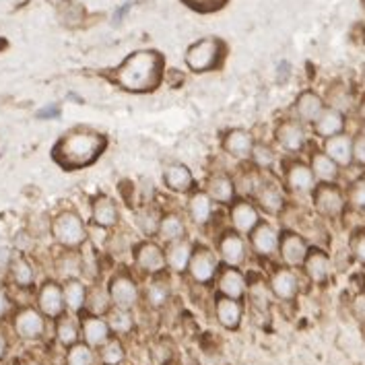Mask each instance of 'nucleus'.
Masks as SVG:
<instances>
[{
    "label": "nucleus",
    "instance_id": "obj_1",
    "mask_svg": "<svg viewBox=\"0 0 365 365\" xmlns=\"http://www.w3.org/2000/svg\"><path fill=\"white\" fill-rule=\"evenodd\" d=\"M108 149V136L91 128H75L56 140L52 159L62 170H85Z\"/></svg>",
    "mask_w": 365,
    "mask_h": 365
},
{
    "label": "nucleus",
    "instance_id": "obj_2",
    "mask_svg": "<svg viewBox=\"0 0 365 365\" xmlns=\"http://www.w3.org/2000/svg\"><path fill=\"white\" fill-rule=\"evenodd\" d=\"M163 75V58L153 50L133 52L114 73L118 87L130 93H147L159 87Z\"/></svg>",
    "mask_w": 365,
    "mask_h": 365
},
{
    "label": "nucleus",
    "instance_id": "obj_3",
    "mask_svg": "<svg viewBox=\"0 0 365 365\" xmlns=\"http://www.w3.org/2000/svg\"><path fill=\"white\" fill-rule=\"evenodd\" d=\"M50 233L56 240L58 246L66 250H77L87 242V227L85 221L75 211H62L50 223Z\"/></svg>",
    "mask_w": 365,
    "mask_h": 365
},
{
    "label": "nucleus",
    "instance_id": "obj_4",
    "mask_svg": "<svg viewBox=\"0 0 365 365\" xmlns=\"http://www.w3.org/2000/svg\"><path fill=\"white\" fill-rule=\"evenodd\" d=\"M223 52H225V46H223L221 39H200V41H196L188 48L186 64H188V68L192 73H207V71H212V68H217L221 64Z\"/></svg>",
    "mask_w": 365,
    "mask_h": 365
},
{
    "label": "nucleus",
    "instance_id": "obj_5",
    "mask_svg": "<svg viewBox=\"0 0 365 365\" xmlns=\"http://www.w3.org/2000/svg\"><path fill=\"white\" fill-rule=\"evenodd\" d=\"M312 200L316 212L328 219L341 217L346 205L345 192L336 184H324V182L316 184V188L312 190Z\"/></svg>",
    "mask_w": 365,
    "mask_h": 365
},
{
    "label": "nucleus",
    "instance_id": "obj_6",
    "mask_svg": "<svg viewBox=\"0 0 365 365\" xmlns=\"http://www.w3.org/2000/svg\"><path fill=\"white\" fill-rule=\"evenodd\" d=\"M106 289H108L112 308L133 309L138 304V299H140L138 283L128 272H115Z\"/></svg>",
    "mask_w": 365,
    "mask_h": 365
},
{
    "label": "nucleus",
    "instance_id": "obj_7",
    "mask_svg": "<svg viewBox=\"0 0 365 365\" xmlns=\"http://www.w3.org/2000/svg\"><path fill=\"white\" fill-rule=\"evenodd\" d=\"M186 272L190 274L194 283L198 285H211L219 272V260L217 256L212 254L207 246H200V244H194L192 256H190V262H188V269Z\"/></svg>",
    "mask_w": 365,
    "mask_h": 365
},
{
    "label": "nucleus",
    "instance_id": "obj_8",
    "mask_svg": "<svg viewBox=\"0 0 365 365\" xmlns=\"http://www.w3.org/2000/svg\"><path fill=\"white\" fill-rule=\"evenodd\" d=\"M13 330L21 341H39L46 334V318L38 308L25 306L13 316Z\"/></svg>",
    "mask_w": 365,
    "mask_h": 365
},
{
    "label": "nucleus",
    "instance_id": "obj_9",
    "mask_svg": "<svg viewBox=\"0 0 365 365\" xmlns=\"http://www.w3.org/2000/svg\"><path fill=\"white\" fill-rule=\"evenodd\" d=\"M133 256H135V264L143 272L147 274H161L163 270L168 269V262H165V250L153 242V240H143L138 242L133 250Z\"/></svg>",
    "mask_w": 365,
    "mask_h": 365
},
{
    "label": "nucleus",
    "instance_id": "obj_10",
    "mask_svg": "<svg viewBox=\"0 0 365 365\" xmlns=\"http://www.w3.org/2000/svg\"><path fill=\"white\" fill-rule=\"evenodd\" d=\"M217 252H219V258L225 267H235L240 269L244 262H246V256H248V246L242 237V233L237 231L227 230L223 231L217 240Z\"/></svg>",
    "mask_w": 365,
    "mask_h": 365
},
{
    "label": "nucleus",
    "instance_id": "obj_11",
    "mask_svg": "<svg viewBox=\"0 0 365 365\" xmlns=\"http://www.w3.org/2000/svg\"><path fill=\"white\" fill-rule=\"evenodd\" d=\"M277 252L281 254V260L287 264L289 269H293V267H302L304 264V260H306V256H308L309 252V246L299 233L285 230L279 233V250Z\"/></svg>",
    "mask_w": 365,
    "mask_h": 365
},
{
    "label": "nucleus",
    "instance_id": "obj_12",
    "mask_svg": "<svg viewBox=\"0 0 365 365\" xmlns=\"http://www.w3.org/2000/svg\"><path fill=\"white\" fill-rule=\"evenodd\" d=\"M38 309L43 318L48 320H58L60 316L66 314L64 306V295H62V285L56 281H46L41 283L38 291Z\"/></svg>",
    "mask_w": 365,
    "mask_h": 365
},
{
    "label": "nucleus",
    "instance_id": "obj_13",
    "mask_svg": "<svg viewBox=\"0 0 365 365\" xmlns=\"http://www.w3.org/2000/svg\"><path fill=\"white\" fill-rule=\"evenodd\" d=\"M215 283H217V295H223V297H230V299H237L242 302L246 297V291H248V279L246 274L235 267H223L219 269L217 277H215Z\"/></svg>",
    "mask_w": 365,
    "mask_h": 365
},
{
    "label": "nucleus",
    "instance_id": "obj_14",
    "mask_svg": "<svg viewBox=\"0 0 365 365\" xmlns=\"http://www.w3.org/2000/svg\"><path fill=\"white\" fill-rule=\"evenodd\" d=\"M78 327H81V341L91 349H99L112 336V330L103 316H93V314L83 312L78 314Z\"/></svg>",
    "mask_w": 365,
    "mask_h": 365
},
{
    "label": "nucleus",
    "instance_id": "obj_15",
    "mask_svg": "<svg viewBox=\"0 0 365 365\" xmlns=\"http://www.w3.org/2000/svg\"><path fill=\"white\" fill-rule=\"evenodd\" d=\"M230 221L233 231L250 233L260 223V212L246 198H237L230 205Z\"/></svg>",
    "mask_w": 365,
    "mask_h": 365
},
{
    "label": "nucleus",
    "instance_id": "obj_16",
    "mask_svg": "<svg viewBox=\"0 0 365 365\" xmlns=\"http://www.w3.org/2000/svg\"><path fill=\"white\" fill-rule=\"evenodd\" d=\"M274 138L285 151L299 153L306 147V128L297 120H283L274 128Z\"/></svg>",
    "mask_w": 365,
    "mask_h": 365
},
{
    "label": "nucleus",
    "instance_id": "obj_17",
    "mask_svg": "<svg viewBox=\"0 0 365 365\" xmlns=\"http://www.w3.org/2000/svg\"><path fill=\"white\" fill-rule=\"evenodd\" d=\"M269 287L270 293H272L277 299H281V302H291V299H295L297 293H299V279H297V274L293 272V269L281 267V269H277L270 274Z\"/></svg>",
    "mask_w": 365,
    "mask_h": 365
},
{
    "label": "nucleus",
    "instance_id": "obj_18",
    "mask_svg": "<svg viewBox=\"0 0 365 365\" xmlns=\"http://www.w3.org/2000/svg\"><path fill=\"white\" fill-rule=\"evenodd\" d=\"M248 235H250V244L254 252L262 258H270L279 250V231L267 221H260Z\"/></svg>",
    "mask_w": 365,
    "mask_h": 365
},
{
    "label": "nucleus",
    "instance_id": "obj_19",
    "mask_svg": "<svg viewBox=\"0 0 365 365\" xmlns=\"http://www.w3.org/2000/svg\"><path fill=\"white\" fill-rule=\"evenodd\" d=\"M215 316L217 322L225 330H237L244 320V304L237 299H230L223 295H217L215 299Z\"/></svg>",
    "mask_w": 365,
    "mask_h": 365
},
{
    "label": "nucleus",
    "instance_id": "obj_20",
    "mask_svg": "<svg viewBox=\"0 0 365 365\" xmlns=\"http://www.w3.org/2000/svg\"><path fill=\"white\" fill-rule=\"evenodd\" d=\"M285 182L287 186L297 194H309L316 188V178L309 170L308 163L304 161H291L287 168H285Z\"/></svg>",
    "mask_w": 365,
    "mask_h": 365
},
{
    "label": "nucleus",
    "instance_id": "obj_21",
    "mask_svg": "<svg viewBox=\"0 0 365 365\" xmlns=\"http://www.w3.org/2000/svg\"><path fill=\"white\" fill-rule=\"evenodd\" d=\"M235 182L233 178H230L225 172H217L209 175L207 180V190L205 192L211 196L212 202L230 207L231 202L235 200Z\"/></svg>",
    "mask_w": 365,
    "mask_h": 365
},
{
    "label": "nucleus",
    "instance_id": "obj_22",
    "mask_svg": "<svg viewBox=\"0 0 365 365\" xmlns=\"http://www.w3.org/2000/svg\"><path fill=\"white\" fill-rule=\"evenodd\" d=\"M254 136L250 130L244 128H231L227 135L223 136L221 147L227 155H231L233 159H250L252 149H254Z\"/></svg>",
    "mask_w": 365,
    "mask_h": 365
},
{
    "label": "nucleus",
    "instance_id": "obj_23",
    "mask_svg": "<svg viewBox=\"0 0 365 365\" xmlns=\"http://www.w3.org/2000/svg\"><path fill=\"white\" fill-rule=\"evenodd\" d=\"M91 221L101 230H110V227L118 225L120 212H118V205L114 202V198H110L106 194L96 196L91 200Z\"/></svg>",
    "mask_w": 365,
    "mask_h": 365
},
{
    "label": "nucleus",
    "instance_id": "obj_24",
    "mask_svg": "<svg viewBox=\"0 0 365 365\" xmlns=\"http://www.w3.org/2000/svg\"><path fill=\"white\" fill-rule=\"evenodd\" d=\"M258 207L269 215H279L285 207V194L274 182H260L258 190L254 192Z\"/></svg>",
    "mask_w": 365,
    "mask_h": 365
},
{
    "label": "nucleus",
    "instance_id": "obj_25",
    "mask_svg": "<svg viewBox=\"0 0 365 365\" xmlns=\"http://www.w3.org/2000/svg\"><path fill=\"white\" fill-rule=\"evenodd\" d=\"M302 267L306 269V274L312 279V283L324 285L328 277H330V267L332 264H330V258H328L327 252L320 250V248H309L308 256H306Z\"/></svg>",
    "mask_w": 365,
    "mask_h": 365
},
{
    "label": "nucleus",
    "instance_id": "obj_26",
    "mask_svg": "<svg viewBox=\"0 0 365 365\" xmlns=\"http://www.w3.org/2000/svg\"><path fill=\"white\" fill-rule=\"evenodd\" d=\"M324 153L339 165V168H349L353 163V138L349 135L330 136L324 140Z\"/></svg>",
    "mask_w": 365,
    "mask_h": 365
},
{
    "label": "nucleus",
    "instance_id": "obj_27",
    "mask_svg": "<svg viewBox=\"0 0 365 365\" xmlns=\"http://www.w3.org/2000/svg\"><path fill=\"white\" fill-rule=\"evenodd\" d=\"M324 99L314 93V91H304L295 99V114H297V122L302 124H314L318 120V115L324 110Z\"/></svg>",
    "mask_w": 365,
    "mask_h": 365
},
{
    "label": "nucleus",
    "instance_id": "obj_28",
    "mask_svg": "<svg viewBox=\"0 0 365 365\" xmlns=\"http://www.w3.org/2000/svg\"><path fill=\"white\" fill-rule=\"evenodd\" d=\"M87 283H83L78 277L75 279H66L62 285V295H64V306L66 312H71L73 316H78L85 312V304H87Z\"/></svg>",
    "mask_w": 365,
    "mask_h": 365
},
{
    "label": "nucleus",
    "instance_id": "obj_29",
    "mask_svg": "<svg viewBox=\"0 0 365 365\" xmlns=\"http://www.w3.org/2000/svg\"><path fill=\"white\" fill-rule=\"evenodd\" d=\"M163 184H165L172 192H190L194 186V175L188 165H184V163H170V165L163 170Z\"/></svg>",
    "mask_w": 365,
    "mask_h": 365
},
{
    "label": "nucleus",
    "instance_id": "obj_30",
    "mask_svg": "<svg viewBox=\"0 0 365 365\" xmlns=\"http://www.w3.org/2000/svg\"><path fill=\"white\" fill-rule=\"evenodd\" d=\"M314 133L324 140L330 136L343 135L345 133V114L334 108H324L322 114L314 122Z\"/></svg>",
    "mask_w": 365,
    "mask_h": 365
},
{
    "label": "nucleus",
    "instance_id": "obj_31",
    "mask_svg": "<svg viewBox=\"0 0 365 365\" xmlns=\"http://www.w3.org/2000/svg\"><path fill=\"white\" fill-rule=\"evenodd\" d=\"M194 244L190 240H180V242H172L168 244L165 248V262H168V269H172L173 272L182 274L188 269V262H190V256H192Z\"/></svg>",
    "mask_w": 365,
    "mask_h": 365
},
{
    "label": "nucleus",
    "instance_id": "obj_32",
    "mask_svg": "<svg viewBox=\"0 0 365 365\" xmlns=\"http://www.w3.org/2000/svg\"><path fill=\"white\" fill-rule=\"evenodd\" d=\"M186 211H188V217H190V221H192L194 225L205 227L212 217L211 196L205 192V190H198V192L190 194V198L186 202Z\"/></svg>",
    "mask_w": 365,
    "mask_h": 365
},
{
    "label": "nucleus",
    "instance_id": "obj_33",
    "mask_svg": "<svg viewBox=\"0 0 365 365\" xmlns=\"http://www.w3.org/2000/svg\"><path fill=\"white\" fill-rule=\"evenodd\" d=\"M157 235L165 244L186 240V221H184V217L178 215V212H165V215H161Z\"/></svg>",
    "mask_w": 365,
    "mask_h": 365
},
{
    "label": "nucleus",
    "instance_id": "obj_34",
    "mask_svg": "<svg viewBox=\"0 0 365 365\" xmlns=\"http://www.w3.org/2000/svg\"><path fill=\"white\" fill-rule=\"evenodd\" d=\"M309 170L314 173L316 182H324V184H334L339 180V165L328 157L324 151H314L309 159Z\"/></svg>",
    "mask_w": 365,
    "mask_h": 365
},
{
    "label": "nucleus",
    "instance_id": "obj_35",
    "mask_svg": "<svg viewBox=\"0 0 365 365\" xmlns=\"http://www.w3.org/2000/svg\"><path fill=\"white\" fill-rule=\"evenodd\" d=\"M54 327V332H56V341L62 346H73L75 343L81 341V327H78V316H73V314H64L60 316Z\"/></svg>",
    "mask_w": 365,
    "mask_h": 365
},
{
    "label": "nucleus",
    "instance_id": "obj_36",
    "mask_svg": "<svg viewBox=\"0 0 365 365\" xmlns=\"http://www.w3.org/2000/svg\"><path fill=\"white\" fill-rule=\"evenodd\" d=\"M106 320H108V327L112 330L114 336H126L135 330L136 322L135 316L130 314V309H120L112 308L108 314H106Z\"/></svg>",
    "mask_w": 365,
    "mask_h": 365
},
{
    "label": "nucleus",
    "instance_id": "obj_37",
    "mask_svg": "<svg viewBox=\"0 0 365 365\" xmlns=\"http://www.w3.org/2000/svg\"><path fill=\"white\" fill-rule=\"evenodd\" d=\"M97 351H99L97 359H99L101 365H122L126 361V346L122 343V339L114 336V334L99 346Z\"/></svg>",
    "mask_w": 365,
    "mask_h": 365
},
{
    "label": "nucleus",
    "instance_id": "obj_38",
    "mask_svg": "<svg viewBox=\"0 0 365 365\" xmlns=\"http://www.w3.org/2000/svg\"><path fill=\"white\" fill-rule=\"evenodd\" d=\"M112 309V302L108 295V289L101 285H91L87 291V304H85V312L93 314V316H103Z\"/></svg>",
    "mask_w": 365,
    "mask_h": 365
},
{
    "label": "nucleus",
    "instance_id": "obj_39",
    "mask_svg": "<svg viewBox=\"0 0 365 365\" xmlns=\"http://www.w3.org/2000/svg\"><path fill=\"white\" fill-rule=\"evenodd\" d=\"M159 221H161V212L153 205H145L136 211L135 223L138 231L147 237H153L157 235V230H159Z\"/></svg>",
    "mask_w": 365,
    "mask_h": 365
},
{
    "label": "nucleus",
    "instance_id": "obj_40",
    "mask_svg": "<svg viewBox=\"0 0 365 365\" xmlns=\"http://www.w3.org/2000/svg\"><path fill=\"white\" fill-rule=\"evenodd\" d=\"M11 269V277H13V283L21 289H29L34 287V281H36V272H34V267L29 264L27 258L23 256H17L11 260L9 264Z\"/></svg>",
    "mask_w": 365,
    "mask_h": 365
},
{
    "label": "nucleus",
    "instance_id": "obj_41",
    "mask_svg": "<svg viewBox=\"0 0 365 365\" xmlns=\"http://www.w3.org/2000/svg\"><path fill=\"white\" fill-rule=\"evenodd\" d=\"M170 293H172V289L165 279H153L145 289V299H147L149 308L159 309L170 302Z\"/></svg>",
    "mask_w": 365,
    "mask_h": 365
},
{
    "label": "nucleus",
    "instance_id": "obj_42",
    "mask_svg": "<svg viewBox=\"0 0 365 365\" xmlns=\"http://www.w3.org/2000/svg\"><path fill=\"white\" fill-rule=\"evenodd\" d=\"M97 355L96 349H91L89 345H85L83 341H78L73 346L66 349L64 355V365H96Z\"/></svg>",
    "mask_w": 365,
    "mask_h": 365
},
{
    "label": "nucleus",
    "instance_id": "obj_43",
    "mask_svg": "<svg viewBox=\"0 0 365 365\" xmlns=\"http://www.w3.org/2000/svg\"><path fill=\"white\" fill-rule=\"evenodd\" d=\"M246 295H250L252 306L256 309H269L270 308V287L267 281H256V283H250L248 285V291Z\"/></svg>",
    "mask_w": 365,
    "mask_h": 365
},
{
    "label": "nucleus",
    "instance_id": "obj_44",
    "mask_svg": "<svg viewBox=\"0 0 365 365\" xmlns=\"http://www.w3.org/2000/svg\"><path fill=\"white\" fill-rule=\"evenodd\" d=\"M250 159L256 170H269L274 163V151L270 149L267 143H254Z\"/></svg>",
    "mask_w": 365,
    "mask_h": 365
},
{
    "label": "nucleus",
    "instance_id": "obj_45",
    "mask_svg": "<svg viewBox=\"0 0 365 365\" xmlns=\"http://www.w3.org/2000/svg\"><path fill=\"white\" fill-rule=\"evenodd\" d=\"M349 250L353 254V258L365 264V227H359L351 233V240H349Z\"/></svg>",
    "mask_w": 365,
    "mask_h": 365
},
{
    "label": "nucleus",
    "instance_id": "obj_46",
    "mask_svg": "<svg viewBox=\"0 0 365 365\" xmlns=\"http://www.w3.org/2000/svg\"><path fill=\"white\" fill-rule=\"evenodd\" d=\"M346 198H349L357 209H365V178L355 180V182L349 186Z\"/></svg>",
    "mask_w": 365,
    "mask_h": 365
},
{
    "label": "nucleus",
    "instance_id": "obj_47",
    "mask_svg": "<svg viewBox=\"0 0 365 365\" xmlns=\"http://www.w3.org/2000/svg\"><path fill=\"white\" fill-rule=\"evenodd\" d=\"M227 0H184V4H188L190 9L198 11V13H215L219 9L225 6Z\"/></svg>",
    "mask_w": 365,
    "mask_h": 365
},
{
    "label": "nucleus",
    "instance_id": "obj_48",
    "mask_svg": "<svg viewBox=\"0 0 365 365\" xmlns=\"http://www.w3.org/2000/svg\"><path fill=\"white\" fill-rule=\"evenodd\" d=\"M353 163L365 168V136L357 135L353 138Z\"/></svg>",
    "mask_w": 365,
    "mask_h": 365
},
{
    "label": "nucleus",
    "instance_id": "obj_49",
    "mask_svg": "<svg viewBox=\"0 0 365 365\" xmlns=\"http://www.w3.org/2000/svg\"><path fill=\"white\" fill-rule=\"evenodd\" d=\"M351 309H353V316H355L361 324H365V291L355 295V299H353V304H351Z\"/></svg>",
    "mask_w": 365,
    "mask_h": 365
},
{
    "label": "nucleus",
    "instance_id": "obj_50",
    "mask_svg": "<svg viewBox=\"0 0 365 365\" xmlns=\"http://www.w3.org/2000/svg\"><path fill=\"white\" fill-rule=\"evenodd\" d=\"M9 312H11V299H9V295L0 289V320L6 318Z\"/></svg>",
    "mask_w": 365,
    "mask_h": 365
},
{
    "label": "nucleus",
    "instance_id": "obj_51",
    "mask_svg": "<svg viewBox=\"0 0 365 365\" xmlns=\"http://www.w3.org/2000/svg\"><path fill=\"white\" fill-rule=\"evenodd\" d=\"M60 114V110H58V106H48V108H43V110H39L38 118L41 120H48V118H56Z\"/></svg>",
    "mask_w": 365,
    "mask_h": 365
},
{
    "label": "nucleus",
    "instance_id": "obj_52",
    "mask_svg": "<svg viewBox=\"0 0 365 365\" xmlns=\"http://www.w3.org/2000/svg\"><path fill=\"white\" fill-rule=\"evenodd\" d=\"M11 260H13L11 250H9V248H4V246H0V270L6 269V267L11 264Z\"/></svg>",
    "mask_w": 365,
    "mask_h": 365
},
{
    "label": "nucleus",
    "instance_id": "obj_53",
    "mask_svg": "<svg viewBox=\"0 0 365 365\" xmlns=\"http://www.w3.org/2000/svg\"><path fill=\"white\" fill-rule=\"evenodd\" d=\"M6 351H9V339H6V334L0 330V359L6 355Z\"/></svg>",
    "mask_w": 365,
    "mask_h": 365
},
{
    "label": "nucleus",
    "instance_id": "obj_54",
    "mask_svg": "<svg viewBox=\"0 0 365 365\" xmlns=\"http://www.w3.org/2000/svg\"><path fill=\"white\" fill-rule=\"evenodd\" d=\"M17 365H41L38 361V359H29V357H27V359H21V361H17Z\"/></svg>",
    "mask_w": 365,
    "mask_h": 365
},
{
    "label": "nucleus",
    "instance_id": "obj_55",
    "mask_svg": "<svg viewBox=\"0 0 365 365\" xmlns=\"http://www.w3.org/2000/svg\"><path fill=\"white\" fill-rule=\"evenodd\" d=\"M359 114H361V118L365 120V101H361V106H359Z\"/></svg>",
    "mask_w": 365,
    "mask_h": 365
},
{
    "label": "nucleus",
    "instance_id": "obj_56",
    "mask_svg": "<svg viewBox=\"0 0 365 365\" xmlns=\"http://www.w3.org/2000/svg\"><path fill=\"white\" fill-rule=\"evenodd\" d=\"M359 135L365 136V120H364V126H361V133H359Z\"/></svg>",
    "mask_w": 365,
    "mask_h": 365
},
{
    "label": "nucleus",
    "instance_id": "obj_57",
    "mask_svg": "<svg viewBox=\"0 0 365 365\" xmlns=\"http://www.w3.org/2000/svg\"><path fill=\"white\" fill-rule=\"evenodd\" d=\"M361 4H364V9H365V0H361Z\"/></svg>",
    "mask_w": 365,
    "mask_h": 365
}]
</instances>
